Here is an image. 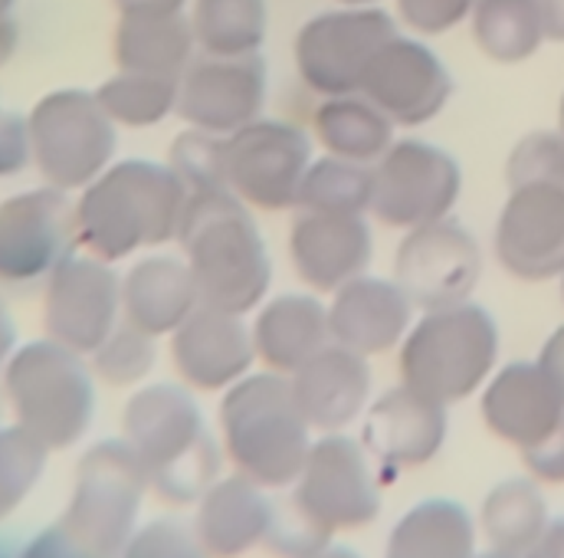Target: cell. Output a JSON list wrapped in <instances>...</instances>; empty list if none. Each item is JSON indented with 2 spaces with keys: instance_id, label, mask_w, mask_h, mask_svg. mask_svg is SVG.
Segmentation results:
<instances>
[{
  "instance_id": "1",
  "label": "cell",
  "mask_w": 564,
  "mask_h": 558,
  "mask_svg": "<svg viewBox=\"0 0 564 558\" xmlns=\"http://www.w3.org/2000/svg\"><path fill=\"white\" fill-rule=\"evenodd\" d=\"M177 244L204 305L237 315L263 305L273 282L270 247L250 207L234 191H191L184 201Z\"/></svg>"
},
{
  "instance_id": "2",
  "label": "cell",
  "mask_w": 564,
  "mask_h": 558,
  "mask_svg": "<svg viewBox=\"0 0 564 558\" xmlns=\"http://www.w3.org/2000/svg\"><path fill=\"white\" fill-rule=\"evenodd\" d=\"M187 187L167 161L126 158L112 161L76 197L79 247L119 264L139 250L177 240Z\"/></svg>"
},
{
  "instance_id": "3",
  "label": "cell",
  "mask_w": 564,
  "mask_h": 558,
  "mask_svg": "<svg viewBox=\"0 0 564 558\" xmlns=\"http://www.w3.org/2000/svg\"><path fill=\"white\" fill-rule=\"evenodd\" d=\"M312 427L295 405L289 375L250 372L220 401V447L237 473L267 490L295 483L308 450Z\"/></svg>"
},
{
  "instance_id": "4",
  "label": "cell",
  "mask_w": 564,
  "mask_h": 558,
  "mask_svg": "<svg viewBox=\"0 0 564 558\" xmlns=\"http://www.w3.org/2000/svg\"><path fill=\"white\" fill-rule=\"evenodd\" d=\"M499 362V325L473 299L426 309L401 342V382L440 405L482 391Z\"/></svg>"
},
{
  "instance_id": "5",
  "label": "cell",
  "mask_w": 564,
  "mask_h": 558,
  "mask_svg": "<svg viewBox=\"0 0 564 558\" xmlns=\"http://www.w3.org/2000/svg\"><path fill=\"white\" fill-rule=\"evenodd\" d=\"M3 398L20 427L59 450L76 443L93 423L96 372L89 355L53 339L26 342L17 345L3 368Z\"/></svg>"
},
{
  "instance_id": "6",
  "label": "cell",
  "mask_w": 564,
  "mask_h": 558,
  "mask_svg": "<svg viewBox=\"0 0 564 558\" xmlns=\"http://www.w3.org/2000/svg\"><path fill=\"white\" fill-rule=\"evenodd\" d=\"M381 470L361 440L338 433H318L292 483V509L308 519L322 536L355 533L381 513Z\"/></svg>"
},
{
  "instance_id": "7",
  "label": "cell",
  "mask_w": 564,
  "mask_h": 558,
  "mask_svg": "<svg viewBox=\"0 0 564 558\" xmlns=\"http://www.w3.org/2000/svg\"><path fill=\"white\" fill-rule=\"evenodd\" d=\"M33 164L59 191L89 187L116 158V122L89 89L46 93L26 116Z\"/></svg>"
},
{
  "instance_id": "8",
  "label": "cell",
  "mask_w": 564,
  "mask_h": 558,
  "mask_svg": "<svg viewBox=\"0 0 564 558\" xmlns=\"http://www.w3.org/2000/svg\"><path fill=\"white\" fill-rule=\"evenodd\" d=\"M398 36V23L375 3H345L302 23L295 36V69L315 96L361 93L365 76L384 43Z\"/></svg>"
},
{
  "instance_id": "9",
  "label": "cell",
  "mask_w": 564,
  "mask_h": 558,
  "mask_svg": "<svg viewBox=\"0 0 564 558\" xmlns=\"http://www.w3.org/2000/svg\"><path fill=\"white\" fill-rule=\"evenodd\" d=\"M148 486H151L148 466L141 463L132 443L126 437L102 440L83 457L76 470L73 503L63 523L99 552L119 556L135 536L141 500Z\"/></svg>"
},
{
  "instance_id": "10",
  "label": "cell",
  "mask_w": 564,
  "mask_h": 558,
  "mask_svg": "<svg viewBox=\"0 0 564 558\" xmlns=\"http://www.w3.org/2000/svg\"><path fill=\"white\" fill-rule=\"evenodd\" d=\"M371 214L394 230H414L453 214L463 191L459 161L423 139H398L371 164Z\"/></svg>"
},
{
  "instance_id": "11",
  "label": "cell",
  "mask_w": 564,
  "mask_h": 558,
  "mask_svg": "<svg viewBox=\"0 0 564 558\" xmlns=\"http://www.w3.org/2000/svg\"><path fill=\"white\" fill-rule=\"evenodd\" d=\"M122 322V277L89 250H73L50 277L43 292L46 339L93 355Z\"/></svg>"
},
{
  "instance_id": "12",
  "label": "cell",
  "mask_w": 564,
  "mask_h": 558,
  "mask_svg": "<svg viewBox=\"0 0 564 558\" xmlns=\"http://www.w3.org/2000/svg\"><path fill=\"white\" fill-rule=\"evenodd\" d=\"M227 187L257 211H292L312 164V141L302 129L257 119L224 141Z\"/></svg>"
},
{
  "instance_id": "13",
  "label": "cell",
  "mask_w": 564,
  "mask_h": 558,
  "mask_svg": "<svg viewBox=\"0 0 564 558\" xmlns=\"http://www.w3.org/2000/svg\"><path fill=\"white\" fill-rule=\"evenodd\" d=\"M79 247L76 201L53 184L0 201V279H46Z\"/></svg>"
},
{
  "instance_id": "14",
  "label": "cell",
  "mask_w": 564,
  "mask_h": 558,
  "mask_svg": "<svg viewBox=\"0 0 564 558\" xmlns=\"http://www.w3.org/2000/svg\"><path fill=\"white\" fill-rule=\"evenodd\" d=\"M479 277L482 250L453 217L408 230L394 257V282L421 312L473 299Z\"/></svg>"
},
{
  "instance_id": "15",
  "label": "cell",
  "mask_w": 564,
  "mask_h": 558,
  "mask_svg": "<svg viewBox=\"0 0 564 558\" xmlns=\"http://www.w3.org/2000/svg\"><path fill=\"white\" fill-rule=\"evenodd\" d=\"M122 427L126 440L148 466L151 483L220 447L187 385L161 382L135 391L126 405Z\"/></svg>"
},
{
  "instance_id": "16",
  "label": "cell",
  "mask_w": 564,
  "mask_h": 558,
  "mask_svg": "<svg viewBox=\"0 0 564 558\" xmlns=\"http://www.w3.org/2000/svg\"><path fill=\"white\" fill-rule=\"evenodd\" d=\"M267 63L253 56H200L177 79V112L191 129L234 136L263 119Z\"/></svg>"
},
{
  "instance_id": "17",
  "label": "cell",
  "mask_w": 564,
  "mask_h": 558,
  "mask_svg": "<svg viewBox=\"0 0 564 558\" xmlns=\"http://www.w3.org/2000/svg\"><path fill=\"white\" fill-rule=\"evenodd\" d=\"M496 260L522 282H549L564 273V187L522 184L496 221Z\"/></svg>"
},
{
  "instance_id": "18",
  "label": "cell",
  "mask_w": 564,
  "mask_h": 558,
  "mask_svg": "<svg viewBox=\"0 0 564 558\" xmlns=\"http://www.w3.org/2000/svg\"><path fill=\"white\" fill-rule=\"evenodd\" d=\"M361 96H368L394 126L421 129L446 109L453 96V76L426 43L398 33L375 56Z\"/></svg>"
},
{
  "instance_id": "19",
  "label": "cell",
  "mask_w": 564,
  "mask_h": 558,
  "mask_svg": "<svg viewBox=\"0 0 564 558\" xmlns=\"http://www.w3.org/2000/svg\"><path fill=\"white\" fill-rule=\"evenodd\" d=\"M446 405L408 388L404 382L375 398L361 423V443L384 480L421 470L430 460H436V453L446 443Z\"/></svg>"
},
{
  "instance_id": "20",
  "label": "cell",
  "mask_w": 564,
  "mask_h": 558,
  "mask_svg": "<svg viewBox=\"0 0 564 558\" xmlns=\"http://www.w3.org/2000/svg\"><path fill=\"white\" fill-rule=\"evenodd\" d=\"M171 362L194 391H227L257 362L253 329L237 312L197 305L171 335Z\"/></svg>"
},
{
  "instance_id": "21",
  "label": "cell",
  "mask_w": 564,
  "mask_h": 558,
  "mask_svg": "<svg viewBox=\"0 0 564 558\" xmlns=\"http://www.w3.org/2000/svg\"><path fill=\"white\" fill-rule=\"evenodd\" d=\"M289 257L308 289L335 292L371 267L375 237L368 217L299 211L289 230Z\"/></svg>"
},
{
  "instance_id": "22",
  "label": "cell",
  "mask_w": 564,
  "mask_h": 558,
  "mask_svg": "<svg viewBox=\"0 0 564 558\" xmlns=\"http://www.w3.org/2000/svg\"><path fill=\"white\" fill-rule=\"evenodd\" d=\"M479 415L492 437L519 453L549 437L564 420V398L549 372L535 362H509L482 385Z\"/></svg>"
},
{
  "instance_id": "23",
  "label": "cell",
  "mask_w": 564,
  "mask_h": 558,
  "mask_svg": "<svg viewBox=\"0 0 564 558\" xmlns=\"http://www.w3.org/2000/svg\"><path fill=\"white\" fill-rule=\"evenodd\" d=\"M414 325V302L394 279L358 277L332 292L328 329L332 342L365 358L384 355L404 342Z\"/></svg>"
},
{
  "instance_id": "24",
  "label": "cell",
  "mask_w": 564,
  "mask_h": 558,
  "mask_svg": "<svg viewBox=\"0 0 564 558\" xmlns=\"http://www.w3.org/2000/svg\"><path fill=\"white\" fill-rule=\"evenodd\" d=\"M299 411L315 433H338L365 418L371 405V365L345 345H325L289 375Z\"/></svg>"
},
{
  "instance_id": "25",
  "label": "cell",
  "mask_w": 564,
  "mask_h": 558,
  "mask_svg": "<svg viewBox=\"0 0 564 558\" xmlns=\"http://www.w3.org/2000/svg\"><path fill=\"white\" fill-rule=\"evenodd\" d=\"M276 523V506L257 480L234 473L220 476L200 500L194 533L210 558H243L267 546Z\"/></svg>"
},
{
  "instance_id": "26",
  "label": "cell",
  "mask_w": 564,
  "mask_h": 558,
  "mask_svg": "<svg viewBox=\"0 0 564 558\" xmlns=\"http://www.w3.org/2000/svg\"><path fill=\"white\" fill-rule=\"evenodd\" d=\"M257 358L280 375L299 372L325 345H332L328 305L312 292H282L263 302L253 319Z\"/></svg>"
},
{
  "instance_id": "27",
  "label": "cell",
  "mask_w": 564,
  "mask_h": 558,
  "mask_svg": "<svg viewBox=\"0 0 564 558\" xmlns=\"http://www.w3.org/2000/svg\"><path fill=\"white\" fill-rule=\"evenodd\" d=\"M200 305L187 260L144 257L122 277V319L161 339Z\"/></svg>"
},
{
  "instance_id": "28",
  "label": "cell",
  "mask_w": 564,
  "mask_h": 558,
  "mask_svg": "<svg viewBox=\"0 0 564 558\" xmlns=\"http://www.w3.org/2000/svg\"><path fill=\"white\" fill-rule=\"evenodd\" d=\"M116 66L129 73L181 79L194 63V30L184 10L174 13H119L116 26Z\"/></svg>"
},
{
  "instance_id": "29",
  "label": "cell",
  "mask_w": 564,
  "mask_h": 558,
  "mask_svg": "<svg viewBox=\"0 0 564 558\" xmlns=\"http://www.w3.org/2000/svg\"><path fill=\"white\" fill-rule=\"evenodd\" d=\"M479 523L456 500H421L391 529L384 558H473Z\"/></svg>"
},
{
  "instance_id": "30",
  "label": "cell",
  "mask_w": 564,
  "mask_h": 558,
  "mask_svg": "<svg viewBox=\"0 0 564 558\" xmlns=\"http://www.w3.org/2000/svg\"><path fill=\"white\" fill-rule=\"evenodd\" d=\"M394 122L361 93L328 96L312 116V136L325 148V154L375 164L394 144Z\"/></svg>"
},
{
  "instance_id": "31",
  "label": "cell",
  "mask_w": 564,
  "mask_h": 558,
  "mask_svg": "<svg viewBox=\"0 0 564 558\" xmlns=\"http://www.w3.org/2000/svg\"><path fill=\"white\" fill-rule=\"evenodd\" d=\"M552 513L542 483L532 476H512L496 483L479 509V533L492 549L525 556L545 533Z\"/></svg>"
},
{
  "instance_id": "32",
  "label": "cell",
  "mask_w": 564,
  "mask_h": 558,
  "mask_svg": "<svg viewBox=\"0 0 564 558\" xmlns=\"http://www.w3.org/2000/svg\"><path fill=\"white\" fill-rule=\"evenodd\" d=\"M469 30L479 53L499 66L525 63L545 43L539 0H476Z\"/></svg>"
},
{
  "instance_id": "33",
  "label": "cell",
  "mask_w": 564,
  "mask_h": 558,
  "mask_svg": "<svg viewBox=\"0 0 564 558\" xmlns=\"http://www.w3.org/2000/svg\"><path fill=\"white\" fill-rule=\"evenodd\" d=\"M191 30L204 56H253L267 43V0H194Z\"/></svg>"
},
{
  "instance_id": "34",
  "label": "cell",
  "mask_w": 564,
  "mask_h": 558,
  "mask_svg": "<svg viewBox=\"0 0 564 558\" xmlns=\"http://www.w3.org/2000/svg\"><path fill=\"white\" fill-rule=\"evenodd\" d=\"M375 174L371 164L345 161L335 154L315 158L302 178L295 211L315 214H371Z\"/></svg>"
},
{
  "instance_id": "35",
  "label": "cell",
  "mask_w": 564,
  "mask_h": 558,
  "mask_svg": "<svg viewBox=\"0 0 564 558\" xmlns=\"http://www.w3.org/2000/svg\"><path fill=\"white\" fill-rule=\"evenodd\" d=\"M96 96L109 119L126 129H151L177 112V79L167 76L119 69L96 89Z\"/></svg>"
},
{
  "instance_id": "36",
  "label": "cell",
  "mask_w": 564,
  "mask_h": 558,
  "mask_svg": "<svg viewBox=\"0 0 564 558\" xmlns=\"http://www.w3.org/2000/svg\"><path fill=\"white\" fill-rule=\"evenodd\" d=\"M158 339L148 335L144 329L132 325L129 319H122L109 339L89 355V365L96 372L99 382L112 385V388H132L148 378V372L158 362Z\"/></svg>"
},
{
  "instance_id": "37",
  "label": "cell",
  "mask_w": 564,
  "mask_h": 558,
  "mask_svg": "<svg viewBox=\"0 0 564 558\" xmlns=\"http://www.w3.org/2000/svg\"><path fill=\"white\" fill-rule=\"evenodd\" d=\"M50 447L26 427H0V519L13 513L43 476Z\"/></svg>"
},
{
  "instance_id": "38",
  "label": "cell",
  "mask_w": 564,
  "mask_h": 558,
  "mask_svg": "<svg viewBox=\"0 0 564 558\" xmlns=\"http://www.w3.org/2000/svg\"><path fill=\"white\" fill-rule=\"evenodd\" d=\"M224 141H227V136H214L204 129H191V126H187V132H181L174 139L171 154H167V168L177 174V181L187 187V194L227 187Z\"/></svg>"
},
{
  "instance_id": "39",
  "label": "cell",
  "mask_w": 564,
  "mask_h": 558,
  "mask_svg": "<svg viewBox=\"0 0 564 558\" xmlns=\"http://www.w3.org/2000/svg\"><path fill=\"white\" fill-rule=\"evenodd\" d=\"M509 187L522 184H562L564 187V132H529L516 141L506 158Z\"/></svg>"
},
{
  "instance_id": "40",
  "label": "cell",
  "mask_w": 564,
  "mask_h": 558,
  "mask_svg": "<svg viewBox=\"0 0 564 558\" xmlns=\"http://www.w3.org/2000/svg\"><path fill=\"white\" fill-rule=\"evenodd\" d=\"M122 558H210L200 546L194 526H181L174 519H158L151 526L139 529L129 546L122 549Z\"/></svg>"
},
{
  "instance_id": "41",
  "label": "cell",
  "mask_w": 564,
  "mask_h": 558,
  "mask_svg": "<svg viewBox=\"0 0 564 558\" xmlns=\"http://www.w3.org/2000/svg\"><path fill=\"white\" fill-rule=\"evenodd\" d=\"M476 0H398L401 20L421 33V36H440L456 30L473 17Z\"/></svg>"
},
{
  "instance_id": "42",
  "label": "cell",
  "mask_w": 564,
  "mask_h": 558,
  "mask_svg": "<svg viewBox=\"0 0 564 558\" xmlns=\"http://www.w3.org/2000/svg\"><path fill=\"white\" fill-rule=\"evenodd\" d=\"M522 463L542 486H564V420L549 437L522 450Z\"/></svg>"
},
{
  "instance_id": "43",
  "label": "cell",
  "mask_w": 564,
  "mask_h": 558,
  "mask_svg": "<svg viewBox=\"0 0 564 558\" xmlns=\"http://www.w3.org/2000/svg\"><path fill=\"white\" fill-rule=\"evenodd\" d=\"M26 164H33L30 122L0 106V178L20 174Z\"/></svg>"
},
{
  "instance_id": "44",
  "label": "cell",
  "mask_w": 564,
  "mask_h": 558,
  "mask_svg": "<svg viewBox=\"0 0 564 558\" xmlns=\"http://www.w3.org/2000/svg\"><path fill=\"white\" fill-rule=\"evenodd\" d=\"M539 365L549 372V378L558 385V391H562L564 398V325H558V329L545 339V345H542V352H539Z\"/></svg>"
},
{
  "instance_id": "45",
  "label": "cell",
  "mask_w": 564,
  "mask_h": 558,
  "mask_svg": "<svg viewBox=\"0 0 564 558\" xmlns=\"http://www.w3.org/2000/svg\"><path fill=\"white\" fill-rule=\"evenodd\" d=\"M525 558H564V516L549 519L545 533L535 539V546L525 552Z\"/></svg>"
},
{
  "instance_id": "46",
  "label": "cell",
  "mask_w": 564,
  "mask_h": 558,
  "mask_svg": "<svg viewBox=\"0 0 564 558\" xmlns=\"http://www.w3.org/2000/svg\"><path fill=\"white\" fill-rule=\"evenodd\" d=\"M539 13L545 26V40L564 43V0H539Z\"/></svg>"
},
{
  "instance_id": "47",
  "label": "cell",
  "mask_w": 564,
  "mask_h": 558,
  "mask_svg": "<svg viewBox=\"0 0 564 558\" xmlns=\"http://www.w3.org/2000/svg\"><path fill=\"white\" fill-rule=\"evenodd\" d=\"M119 13H174L184 10L187 0H112Z\"/></svg>"
},
{
  "instance_id": "48",
  "label": "cell",
  "mask_w": 564,
  "mask_h": 558,
  "mask_svg": "<svg viewBox=\"0 0 564 558\" xmlns=\"http://www.w3.org/2000/svg\"><path fill=\"white\" fill-rule=\"evenodd\" d=\"M13 352H17V325H13V315H10L7 302L0 299V375H3Z\"/></svg>"
},
{
  "instance_id": "49",
  "label": "cell",
  "mask_w": 564,
  "mask_h": 558,
  "mask_svg": "<svg viewBox=\"0 0 564 558\" xmlns=\"http://www.w3.org/2000/svg\"><path fill=\"white\" fill-rule=\"evenodd\" d=\"M302 558H361L355 549H348V546H335V543H328V546H322V549H315V552H308V556Z\"/></svg>"
},
{
  "instance_id": "50",
  "label": "cell",
  "mask_w": 564,
  "mask_h": 558,
  "mask_svg": "<svg viewBox=\"0 0 564 558\" xmlns=\"http://www.w3.org/2000/svg\"><path fill=\"white\" fill-rule=\"evenodd\" d=\"M13 46H17V23H3L0 26V63L13 53Z\"/></svg>"
},
{
  "instance_id": "51",
  "label": "cell",
  "mask_w": 564,
  "mask_h": 558,
  "mask_svg": "<svg viewBox=\"0 0 564 558\" xmlns=\"http://www.w3.org/2000/svg\"><path fill=\"white\" fill-rule=\"evenodd\" d=\"M13 7H17V0H0V26L13 23Z\"/></svg>"
},
{
  "instance_id": "52",
  "label": "cell",
  "mask_w": 564,
  "mask_h": 558,
  "mask_svg": "<svg viewBox=\"0 0 564 558\" xmlns=\"http://www.w3.org/2000/svg\"><path fill=\"white\" fill-rule=\"evenodd\" d=\"M473 558H525V556H519V552H506V549H486V552H476Z\"/></svg>"
},
{
  "instance_id": "53",
  "label": "cell",
  "mask_w": 564,
  "mask_h": 558,
  "mask_svg": "<svg viewBox=\"0 0 564 558\" xmlns=\"http://www.w3.org/2000/svg\"><path fill=\"white\" fill-rule=\"evenodd\" d=\"M558 129L564 132V96H562V106H558Z\"/></svg>"
},
{
  "instance_id": "54",
  "label": "cell",
  "mask_w": 564,
  "mask_h": 558,
  "mask_svg": "<svg viewBox=\"0 0 564 558\" xmlns=\"http://www.w3.org/2000/svg\"><path fill=\"white\" fill-rule=\"evenodd\" d=\"M338 3H381V0H338Z\"/></svg>"
},
{
  "instance_id": "55",
  "label": "cell",
  "mask_w": 564,
  "mask_h": 558,
  "mask_svg": "<svg viewBox=\"0 0 564 558\" xmlns=\"http://www.w3.org/2000/svg\"><path fill=\"white\" fill-rule=\"evenodd\" d=\"M562 299H564V273H562Z\"/></svg>"
},
{
  "instance_id": "56",
  "label": "cell",
  "mask_w": 564,
  "mask_h": 558,
  "mask_svg": "<svg viewBox=\"0 0 564 558\" xmlns=\"http://www.w3.org/2000/svg\"><path fill=\"white\" fill-rule=\"evenodd\" d=\"M0 398H3V395H0ZM0 408H3V401H0Z\"/></svg>"
}]
</instances>
